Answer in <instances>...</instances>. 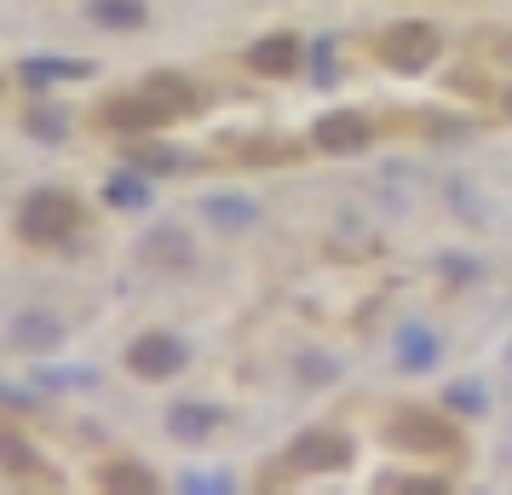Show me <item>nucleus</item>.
Wrapping results in <instances>:
<instances>
[{"label":"nucleus","instance_id":"12","mask_svg":"<svg viewBox=\"0 0 512 495\" xmlns=\"http://www.w3.org/2000/svg\"><path fill=\"white\" fill-rule=\"evenodd\" d=\"M156 121H173V116H167V110H162L150 93L116 98V104H110V127H156Z\"/></svg>","mask_w":512,"mask_h":495},{"label":"nucleus","instance_id":"9","mask_svg":"<svg viewBox=\"0 0 512 495\" xmlns=\"http://www.w3.org/2000/svg\"><path fill=\"white\" fill-rule=\"evenodd\" d=\"M144 93L156 98L167 116H190V110H196V87H190L185 75H150V81H144Z\"/></svg>","mask_w":512,"mask_h":495},{"label":"nucleus","instance_id":"6","mask_svg":"<svg viewBox=\"0 0 512 495\" xmlns=\"http://www.w3.org/2000/svg\"><path fill=\"white\" fill-rule=\"evenodd\" d=\"M392 444H409V449H455V426H443L438 415H426V409H409V415H397L392 432H386Z\"/></svg>","mask_w":512,"mask_h":495},{"label":"nucleus","instance_id":"13","mask_svg":"<svg viewBox=\"0 0 512 495\" xmlns=\"http://www.w3.org/2000/svg\"><path fill=\"white\" fill-rule=\"evenodd\" d=\"M208 219L219 231H248L259 219V202H248V196H208Z\"/></svg>","mask_w":512,"mask_h":495},{"label":"nucleus","instance_id":"17","mask_svg":"<svg viewBox=\"0 0 512 495\" xmlns=\"http://www.w3.org/2000/svg\"><path fill=\"white\" fill-rule=\"evenodd\" d=\"M150 260H167V265H190V242H185V231H156L150 242Z\"/></svg>","mask_w":512,"mask_h":495},{"label":"nucleus","instance_id":"14","mask_svg":"<svg viewBox=\"0 0 512 495\" xmlns=\"http://www.w3.org/2000/svg\"><path fill=\"white\" fill-rule=\"evenodd\" d=\"M81 75H93V64H75V58H29L24 64V81H35V87H47V81H81Z\"/></svg>","mask_w":512,"mask_h":495},{"label":"nucleus","instance_id":"11","mask_svg":"<svg viewBox=\"0 0 512 495\" xmlns=\"http://www.w3.org/2000/svg\"><path fill=\"white\" fill-rule=\"evenodd\" d=\"M219 421H225V415H219L213 403H173V415H167L173 438H208Z\"/></svg>","mask_w":512,"mask_h":495},{"label":"nucleus","instance_id":"8","mask_svg":"<svg viewBox=\"0 0 512 495\" xmlns=\"http://www.w3.org/2000/svg\"><path fill=\"white\" fill-rule=\"evenodd\" d=\"M248 64H254L259 75H288L300 64V41H294V35H265V41L248 52Z\"/></svg>","mask_w":512,"mask_h":495},{"label":"nucleus","instance_id":"24","mask_svg":"<svg viewBox=\"0 0 512 495\" xmlns=\"http://www.w3.org/2000/svg\"><path fill=\"white\" fill-rule=\"evenodd\" d=\"M507 357H512V346H507Z\"/></svg>","mask_w":512,"mask_h":495},{"label":"nucleus","instance_id":"20","mask_svg":"<svg viewBox=\"0 0 512 495\" xmlns=\"http://www.w3.org/2000/svg\"><path fill=\"white\" fill-rule=\"evenodd\" d=\"M179 490H190V495H225V490H231V478H219V472H185V478H179Z\"/></svg>","mask_w":512,"mask_h":495},{"label":"nucleus","instance_id":"7","mask_svg":"<svg viewBox=\"0 0 512 495\" xmlns=\"http://www.w3.org/2000/svg\"><path fill=\"white\" fill-rule=\"evenodd\" d=\"M397 363L409 369V375H426V369H438V334L432 329H403L397 334Z\"/></svg>","mask_w":512,"mask_h":495},{"label":"nucleus","instance_id":"18","mask_svg":"<svg viewBox=\"0 0 512 495\" xmlns=\"http://www.w3.org/2000/svg\"><path fill=\"white\" fill-rule=\"evenodd\" d=\"M0 461H6L12 472H41V461L29 455V444L12 432V426H0Z\"/></svg>","mask_w":512,"mask_h":495},{"label":"nucleus","instance_id":"4","mask_svg":"<svg viewBox=\"0 0 512 495\" xmlns=\"http://www.w3.org/2000/svg\"><path fill=\"white\" fill-rule=\"evenodd\" d=\"M311 144L323 150V156H351V150H363L369 144V121L357 116V110H334L311 127Z\"/></svg>","mask_w":512,"mask_h":495},{"label":"nucleus","instance_id":"2","mask_svg":"<svg viewBox=\"0 0 512 495\" xmlns=\"http://www.w3.org/2000/svg\"><path fill=\"white\" fill-rule=\"evenodd\" d=\"M438 29L432 24H392L386 35H380V64L386 70H403V75H415V70H426V64H438Z\"/></svg>","mask_w":512,"mask_h":495},{"label":"nucleus","instance_id":"16","mask_svg":"<svg viewBox=\"0 0 512 495\" xmlns=\"http://www.w3.org/2000/svg\"><path fill=\"white\" fill-rule=\"evenodd\" d=\"M104 196H110L116 208H144V202H150V185H144V173H116V179L104 185Z\"/></svg>","mask_w":512,"mask_h":495},{"label":"nucleus","instance_id":"23","mask_svg":"<svg viewBox=\"0 0 512 495\" xmlns=\"http://www.w3.org/2000/svg\"><path fill=\"white\" fill-rule=\"evenodd\" d=\"M507 110H512V93H507Z\"/></svg>","mask_w":512,"mask_h":495},{"label":"nucleus","instance_id":"15","mask_svg":"<svg viewBox=\"0 0 512 495\" xmlns=\"http://www.w3.org/2000/svg\"><path fill=\"white\" fill-rule=\"evenodd\" d=\"M104 29H139L144 24V0H93L87 6Z\"/></svg>","mask_w":512,"mask_h":495},{"label":"nucleus","instance_id":"10","mask_svg":"<svg viewBox=\"0 0 512 495\" xmlns=\"http://www.w3.org/2000/svg\"><path fill=\"white\" fill-rule=\"evenodd\" d=\"M12 340H18L24 352H52V346L64 340V329H58V317H47V311H29V317L12 323Z\"/></svg>","mask_w":512,"mask_h":495},{"label":"nucleus","instance_id":"5","mask_svg":"<svg viewBox=\"0 0 512 495\" xmlns=\"http://www.w3.org/2000/svg\"><path fill=\"white\" fill-rule=\"evenodd\" d=\"M288 461L305 472H340V467H351V444L340 432H305L300 444L288 449Z\"/></svg>","mask_w":512,"mask_h":495},{"label":"nucleus","instance_id":"3","mask_svg":"<svg viewBox=\"0 0 512 495\" xmlns=\"http://www.w3.org/2000/svg\"><path fill=\"white\" fill-rule=\"evenodd\" d=\"M185 340H173V334H139L133 340V352H127V369L139 380H167L185 369Z\"/></svg>","mask_w":512,"mask_h":495},{"label":"nucleus","instance_id":"22","mask_svg":"<svg viewBox=\"0 0 512 495\" xmlns=\"http://www.w3.org/2000/svg\"><path fill=\"white\" fill-rule=\"evenodd\" d=\"M300 375L317 380V375H334V357H300Z\"/></svg>","mask_w":512,"mask_h":495},{"label":"nucleus","instance_id":"21","mask_svg":"<svg viewBox=\"0 0 512 495\" xmlns=\"http://www.w3.org/2000/svg\"><path fill=\"white\" fill-rule=\"evenodd\" d=\"M380 490H420V495H443L449 484H443V478H386Z\"/></svg>","mask_w":512,"mask_h":495},{"label":"nucleus","instance_id":"1","mask_svg":"<svg viewBox=\"0 0 512 495\" xmlns=\"http://www.w3.org/2000/svg\"><path fill=\"white\" fill-rule=\"evenodd\" d=\"M18 231L29 242H70L81 231V202L64 196V190H35L24 202V213H18Z\"/></svg>","mask_w":512,"mask_h":495},{"label":"nucleus","instance_id":"19","mask_svg":"<svg viewBox=\"0 0 512 495\" xmlns=\"http://www.w3.org/2000/svg\"><path fill=\"white\" fill-rule=\"evenodd\" d=\"M98 484H104V490H156V478H150V472L144 467H104L98 472Z\"/></svg>","mask_w":512,"mask_h":495}]
</instances>
